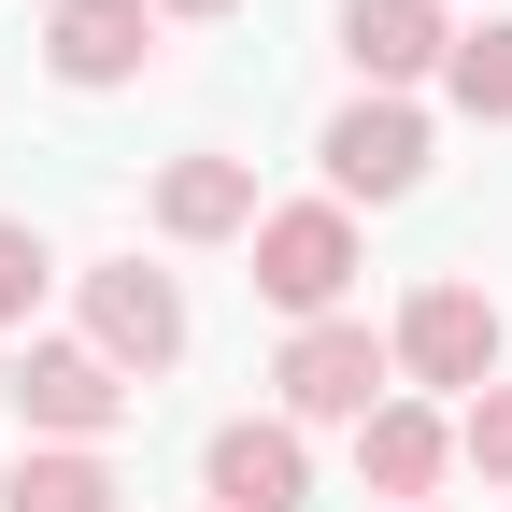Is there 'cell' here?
<instances>
[{"mask_svg": "<svg viewBox=\"0 0 512 512\" xmlns=\"http://www.w3.org/2000/svg\"><path fill=\"white\" fill-rule=\"evenodd\" d=\"M384 384H399V356H384L356 313H313V328H285V356H271L285 427H370V413H384Z\"/></svg>", "mask_w": 512, "mask_h": 512, "instance_id": "cell-1", "label": "cell"}, {"mask_svg": "<svg viewBox=\"0 0 512 512\" xmlns=\"http://www.w3.org/2000/svg\"><path fill=\"white\" fill-rule=\"evenodd\" d=\"M384 356H399L413 384H441V399H484L498 356H512V328H498V299H484V285L441 271V285H413V299H399V342H384Z\"/></svg>", "mask_w": 512, "mask_h": 512, "instance_id": "cell-2", "label": "cell"}, {"mask_svg": "<svg viewBox=\"0 0 512 512\" xmlns=\"http://www.w3.org/2000/svg\"><path fill=\"white\" fill-rule=\"evenodd\" d=\"M128 384L100 342H29L15 356V384H0V413H29V441H100V427H128Z\"/></svg>", "mask_w": 512, "mask_h": 512, "instance_id": "cell-3", "label": "cell"}, {"mask_svg": "<svg viewBox=\"0 0 512 512\" xmlns=\"http://www.w3.org/2000/svg\"><path fill=\"white\" fill-rule=\"evenodd\" d=\"M342 285H356V214L342 200H299V214H256V299L271 313H342Z\"/></svg>", "mask_w": 512, "mask_h": 512, "instance_id": "cell-4", "label": "cell"}, {"mask_svg": "<svg viewBox=\"0 0 512 512\" xmlns=\"http://www.w3.org/2000/svg\"><path fill=\"white\" fill-rule=\"evenodd\" d=\"M86 342H100L128 384H157V370L185 356V285H171V271H143V256L86 271Z\"/></svg>", "mask_w": 512, "mask_h": 512, "instance_id": "cell-5", "label": "cell"}, {"mask_svg": "<svg viewBox=\"0 0 512 512\" xmlns=\"http://www.w3.org/2000/svg\"><path fill=\"white\" fill-rule=\"evenodd\" d=\"M200 498H214V512H299V498H313V441H299L285 413L214 427V441H200Z\"/></svg>", "mask_w": 512, "mask_h": 512, "instance_id": "cell-6", "label": "cell"}, {"mask_svg": "<svg viewBox=\"0 0 512 512\" xmlns=\"http://www.w3.org/2000/svg\"><path fill=\"white\" fill-rule=\"evenodd\" d=\"M328 185L342 200H413L427 185V114L413 100H342L328 114Z\"/></svg>", "mask_w": 512, "mask_h": 512, "instance_id": "cell-7", "label": "cell"}, {"mask_svg": "<svg viewBox=\"0 0 512 512\" xmlns=\"http://www.w3.org/2000/svg\"><path fill=\"white\" fill-rule=\"evenodd\" d=\"M143 57H157V15H143V0H57V15H43V72L57 86H128Z\"/></svg>", "mask_w": 512, "mask_h": 512, "instance_id": "cell-8", "label": "cell"}, {"mask_svg": "<svg viewBox=\"0 0 512 512\" xmlns=\"http://www.w3.org/2000/svg\"><path fill=\"white\" fill-rule=\"evenodd\" d=\"M342 57L370 100H399L413 72H441L456 57V29H441V0H342Z\"/></svg>", "mask_w": 512, "mask_h": 512, "instance_id": "cell-9", "label": "cell"}, {"mask_svg": "<svg viewBox=\"0 0 512 512\" xmlns=\"http://www.w3.org/2000/svg\"><path fill=\"white\" fill-rule=\"evenodd\" d=\"M441 456H456V427H441L427 399H384V413L356 427V484H370V498H399V512H427Z\"/></svg>", "mask_w": 512, "mask_h": 512, "instance_id": "cell-10", "label": "cell"}, {"mask_svg": "<svg viewBox=\"0 0 512 512\" xmlns=\"http://www.w3.org/2000/svg\"><path fill=\"white\" fill-rule=\"evenodd\" d=\"M157 228H171V242L256 228V171H242V157H171V171H157Z\"/></svg>", "mask_w": 512, "mask_h": 512, "instance_id": "cell-11", "label": "cell"}, {"mask_svg": "<svg viewBox=\"0 0 512 512\" xmlns=\"http://www.w3.org/2000/svg\"><path fill=\"white\" fill-rule=\"evenodd\" d=\"M114 498H128V484H114L100 441H29L15 484H0V512H114Z\"/></svg>", "mask_w": 512, "mask_h": 512, "instance_id": "cell-12", "label": "cell"}, {"mask_svg": "<svg viewBox=\"0 0 512 512\" xmlns=\"http://www.w3.org/2000/svg\"><path fill=\"white\" fill-rule=\"evenodd\" d=\"M441 86H456V114H498V128H512V29H498V15H484V29H456Z\"/></svg>", "mask_w": 512, "mask_h": 512, "instance_id": "cell-13", "label": "cell"}, {"mask_svg": "<svg viewBox=\"0 0 512 512\" xmlns=\"http://www.w3.org/2000/svg\"><path fill=\"white\" fill-rule=\"evenodd\" d=\"M43 285H57L43 228H29V214H0V328H29V313H43Z\"/></svg>", "mask_w": 512, "mask_h": 512, "instance_id": "cell-14", "label": "cell"}, {"mask_svg": "<svg viewBox=\"0 0 512 512\" xmlns=\"http://www.w3.org/2000/svg\"><path fill=\"white\" fill-rule=\"evenodd\" d=\"M456 456H470L484 484H512V370H498V384H484V399L456 413Z\"/></svg>", "mask_w": 512, "mask_h": 512, "instance_id": "cell-15", "label": "cell"}, {"mask_svg": "<svg viewBox=\"0 0 512 512\" xmlns=\"http://www.w3.org/2000/svg\"><path fill=\"white\" fill-rule=\"evenodd\" d=\"M143 15H242V0H143Z\"/></svg>", "mask_w": 512, "mask_h": 512, "instance_id": "cell-16", "label": "cell"}, {"mask_svg": "<svg viewBox=\"0 0 512 512\" xmlns=\"http://www.w3.org/2000/svg\"><path fill=\"white\" fill-rule=\"evenodd\" d=\"M0 384H15V370H0Z\"/></svg>", "mask_w": 512, "mask_h": 512, "instance_id": "cell-17", "label": "cell"}, {"mask_svg": "<svg viewBox=\"0 0 512 512\" xmlns=\"http://www.w3.org/2000/svg\"><path fill=\"white\" fill-rule=\"evenodd\" d=\"M427 512H441V498H427Z\"/></svg>", "mask_w": 512, "mask_h": 512, "instance_id": "cell-18", "label": "cell"}]
</instances>
